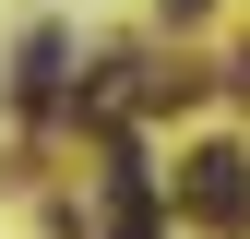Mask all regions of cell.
Masks as SVG:
<instances>
[{
	"mask_svg": "<svg viewBox=\"0 0 250 239\" xmlns=\"http://www.w3.org/2000/svg\"><path fill=\"white\" fill-rule=\"evenodd\" d=\"M179 215H191V227H250V156H238V143H203V156L191 167H179Z\"/></svg>",
	"mask_w": 250,
	"mask_h": 239,
	"instance_id": "6da1fadb",
	"label": "cell"
},
{
	"mask_svg": "<svg viewBox=\"0 0 250 239\" xmlns=\"http://www.w3.org/2000/svg\"><path fill=\"white\" fill-rule=\"evenodd\" d=\"M155 12H179V24H191V12H203V0H155Z\"/></svg>",
	"mask_w": 250,
	"mask_h": 239,
	"instance_id": "7a4b0ae2",
	"label": "cell"
},
{
	"mask_svg": "<svg viewBox=\"0 0 250 239\" xmlns=\"http://www.w3.org/2000/svg\"><path fill=\"white\" fill-rule=\"evenodd\" d=\"M238 84H250V60H238Z\"/></svg>",
	"mask_w": 250,
	"mask_h": 239,
	"instance_id": "3957f363",
	"label": "cell"
}]
</instances>
